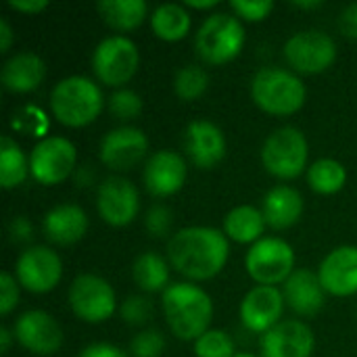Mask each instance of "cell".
<instances>
[{"instance_id":"cell-36","label":"cell","mask_w":357,"mask_h":357,"mask_svg":"<svg viewBox=\"0 0 357 357\" xmlns=\"http://www.w3.org/2000/svg\"><path fill=\"white\" fill-rule=\"evenodd\" d=\"M172 226H174V213L167 205L157 203L149 207V211L144 213V228L155 238H163L172 234Z\"/></svg>"},{"instance_id":"cell-28","label":"cell","mask_w":357,"mask_h":357,"mask_svg":"<svg viewBox=\"0 0 357 357\" xmlns=\"http://www.w3.org/2000/svg\"><path fill=\"white\" fill-rule=\"evenodd\" d=\"M96 10L109 27L132 31L146 19L149 4L144 0H102L96 4Z\"/></svg>"},{"instance_id":"cell-47","label":"cell","mask_w":357,"mask_h":357,"mask_svg":"<svg viewBox=\"0 0 357 357\" xmlns=\"http://www.w3.org/2000/svg\"><path fill=\"white\" fill-rule=\"evenodd\" d=\"M234 357H257V356H253V354H236Z\"/></svg>"},{"instance_id":"cell-41","label":"cell","mask_w":357,"mask_h":357,"mask_svg":"<svg viewBox=\"0 0 357 357\" xmlns=\"http://www.w3.org/2000/svg\"><path fill=\"white\" fill-rule=\"evenodd\" d=\"M339 27L347 38L357 40V2H351L343 8L339 17Z\"/></svg>"},{"instance_id":"cell-25","label":"cell","mask_w":357,"mask_h":357,"mask_svg":"<svg viewBox=\"0 0 357 357\" xmlns=\"http://www.w3.org/2000/svg\"><path fill=\"white\" fill-rule=\"evenodd\" d=\"M266 226L264 211L253 205H238L224 218V234L238 245H255L261 241Z\"/></svg>"},{"instance_id":"cell-38","label":"cell","mask_w":357,"mask_h":357,"mask_svg":"<svg viewBox=\"0 0 357 357\" xmlns=\"http://www.w3.org/2000/svg\"><path fill=\"white\" fill-rule=\"evenodd\" d=\"M21 284L17 282L15 274L2 272L0 274V316H8L17 305H19V295H21Z\"/></svg>"},{"instance_id":"cell-40","label":"cell","mask_w":357,"mask_h":357,"mask_svg":"<svg viewBox=\"0 0 357 357\" xmlns=\"http://www.w3.org/2000/svg\"><path fill=\"white\" fill-rule=\"evenodd\" d=\"M77 357H130V354L111 343H92V345H86L77 354Z\"/></svg>"},{"instance_id":"cell-37","label":"cell","mask_w":357,"mask_h":357,"mask_svg":"<svg viewBox=\"0 0 357 357\" xmlns=\"http://www.w3.org/2000/svg\"><path fill=\"white\" fill-rule=\"evenodd\" d=\"M230 8L238 19L259 23L268 19V15L274 10L272 0H230Z\"/></svg>"},{"instance_id":"cell-16","label":"cell","mask_w":357,"mask_h":357,"mask_svg":"<svg viewBox=\"0 0 357 357\" xmlns=\"http://www.w3.org/2000/svg\"><path fill=\"white\" fill-rule=\"evenodd\" d=\"M284 295L278 287L255 284L249 289L241 301V320L247 331L255 335H266L278 322H282L284 314Z\"/></svg>"},{"instance_id":"cell-20","label":"cell","mask_w":357,"mask_h":357,"mask_svg":"<svg viewBox=\"0 0 357 357\" xmlns=\"http://www.w3.org/2000/svg\"><path fill=\"white\" fill-rule=\"evenodd\" d=\"M318 278L326 295L351 297L357 293V247L341 245L333 249L318 268Z\"/></svg>"},{"instance_id":"cell-2","label":"cell","mask_w":357,"mask_h":357,"mask_svg":"<svg viewBox=\"0 0 357 357\" xmlns=\"http://www.w3.org/2000/svg\"><path fill=\"white\" fill-rule=\"evenodd\" d=\"M161 310L167 328L180 341H197L213 320L211 297L192 282H174L161 293Z\"/></svg>"},{"instance_id":"cell-30","label":"cell","mask_w":357,"mask_h":357,"mask_svg":"<svg viewBox=\"0 0 357 357\" xmlns=\"http://www.w3.org/2000/svg\"><path fill=\"white\" fill-rule=\"evenodd\" d=\"M307 184L318 195H335L347 182V169L341 161L324 157L307 167Z\"/></svg>"},{"instance_id":"cell-19","label":"cell","mask_w":357,"mask_h":357,"mask_svg":"<svg viewBox=\"0 0 357 357\" xmlns=\"http://www.w3.org/2000/svg\"><path fill=\"white\" fill-rule=\"evenodd\" d=\"M184 153L199 169L215 167L226 155V136L209 119H195L184 130Z\"/></svg>"},{"instance_id":"cell-1","label":"cell","mask_w":357,"mask_h":357,"mask_svg":"<svg viewBox=\"0 0 357 357\" xmlns=\"http://www.w3.org/2000/svg\"><path fill=\"white\" fill-rule=\"evenodd\" d=\"M228 255V236L211 226H186L167 241L169 266L190 282L215 278L224 270Z\"/></svg>"},{"instance_id":"cell-11","label":"cell","mask_w":357,"mask_h":357,"mask_svg":"<svg viewBox=\"0 0 357 357\" xmlns=\"http://www.w3.org/2000/svg\"><path fill=\"white\" fill-rule=\"evenodd\" d=\"M77 161L75 144L65 136H44L29 153V174L42 186L65 182Z\"/></svg>"},{"instance_id":"cell-12","label":"cell","mask_w":357,"mask_h":357,"mask_svg":"<svg viewBox=\"0 0 357 357\" xmlns=\"http://www.w3.org/2000/svg\"><path fill=\"white\" fill-rule=\"evenodd\" d=\"M15 278L21 289L44 295L56 289L63 278V261L56 251L46 245H31L15 261Z\"/></svg>"},{"instance_id":"cell-34","label":"cell","mask_w":357,"mask_h":357,"mask_svg":"<svg viewBox=\"0 0 357 357\" xmlns=\"http://www.w3.org/2000/svg\"><path fill=\"white\" fill-rule=\"evenodd\" d=\"M153 301L144 295H130L119 305V316L128 326H144L153 318Z\"/></svg>"},{"instance_id":"cell-45","label":"cell","mask_w":357,"mask_h":357,"mask_svg":"<svg viewBox=\"0 0 357 357\" xmlns=\"http://www.w3.org/2000/svg\"><path fill=\"white\" fill-rule=\"evenodd\" d=\"M186 8H199V10H205V8H215L218 6V0H186L184 2Z\"/></svg>"},{"instance_id":"cell-4","label":"cell","mask_w":357,"mask_h":357,"mask_svg":"<svg viewBox=\"0 0 357 357\" xmlns=\"http://www.w3.org/2000/svg\"><path fill=\"white\" fill-rule=\"evenodd\" d=\"M251 98L268 115L287 117L303 109L307 90L299 73L284 67H261L251 79Z\"/></svg>"},{"instance_id":"cell-29","label":"cell","mask_w":357,"mask_h":357,"mask_svg":"<svg viewBox=\"0 0 357 357\" xmlns=\"http://www.w3.org/2000/svg\"><path fill=\"white\" fill-rule=\"evenodd\" d=\"M29 176V157L21 151L17 140L8 134L0 138V184L4 190H13Z\"/></svg>"},{"instance_id":"cell-42","label":"cell","mask_w":357,"mask_h":357,"mask_svg":"<svg viewBox=\"0 0 357 357\" xmlns=\"http://www.w3.org/2000/svg\"><path fill=\"white\" fill-rule=\"evenodd\" d=\"M8 6L25 15H36V13H42L48 6V2L46 0H10Z\"/></svg>"},{"instance_id":"cell-6","label":"cell","mask_w":357,"mask_h":357,"mask_svg":"<svg viewBox=\"0 0 357 357\" xmlns=\"http://www.w3.org/2000/svg\"><path fill=\"white\" fill-rule=\"evenodd\" d=\"M310 144L305 134L295 126L274 130L261 146V165L278 180H295L307 172Z\"/></svg>"},{"instance_id":"cell-31","label":"cell","mask_w":357,"mask_h":357,"mask_svg":"<svg viewBox=\"0 0 357 357\" xmlns=\"http://www.w3.org/2000/svg\"><path fill=\"white\" fill-rule=\"evenodd\" d=\"M207 88H209V73L205 71V67L197 63L180 67L174 75V92L184 102H192L201 98L207 92Z\"/></svg>"},{"instance_id":"cell-22","label":"cell","mask_w":357,"mask_h":357,"mask_svg":"<svg viewBox=\"0 0 357 357\" xmlns=\"http://www.w3.org/2000/svg\"><path fill=\"white\" fill-rule=\"evenodd\" d=\"M88 226L90 222H88L86 211L75 203L54 205L52 209L44 213V220H42V232L46 241L59 247H69V245L79 243L86 236Z\"/></svg>"},{"instance_id":"cell-15","label":"cell","mask_w":357,"mask_h":357,"mask_svg":"<svg viewBox=\"0 0 357 357\" xmlns=\"http://www.w3.org/2000/svg\"><path fill=\"white\" fill-rule=\"evenodd\" d=\"M15 341L33 356H54L63 345V328L52 314L44 310L23 312L13 322Z\"/></svg>"},{"instance_id":"cell-33","label":"cell","mask_w":357,"mask_h":357,"mask_svg":"<svg viewBox=\"0 0 357 357\" xmlns=\"http://www.w3.org/2000/svg\"><path fill=\"white\" fill-rule=\"evenodd\" d=\"M107 107H109V113L115 119H119V121H132V119L140 117L144 105H142V96L136 90L119 88V90H115L109 96Z\"/></svg>"},{"instance_id":"cell-7","label":"cell","mask_w":357,"mask_h":357,"mask_svg":"<svg viewBox=\"0 0 357 357\" xmlns=\"http://www.w3.org/2000/svg\"><path fill=\"white\" fill-rule=\"evenodd\" d=\"M140 52L132 38L123 33H113L102 38L92 52V71L96 82L123 88L138 71Z\"/></svg>"},{"instance_id":"cell-23","label":"cell","mask_w":357,"mask_h":357,"mask_svg":"<svg viewBox=\"0 0 357 357\" xmlns=\"http://www.w3.org/2000/svg\"><path fill=\"white\" fill-rule=\"evenodd\" d=\"M46 77V63L40 54L23 50L8 56L0 71V82L4 90L13 94H27L40 88Z\"/></svg>"},{"instance_id":"cell-46","label":"cell","mask_w":357,"mask_h":357,"mask_svg":"<svg viewBox=\"0 0 357 357\" xmlns=\"http://www.w3.org/2000/svg\"><path fill=\"white\" fill-rule=\"evenodd\" d=\"M293 6H297V8H320L322 2H320V0H312V2L301 0V2H293Z\"/></svg>"},{"instance_id":"cell-13","label":"cell","mask_w":357,"mask_h":357,"mask_svg":"<svg viewBox=\"0 0 357 357\" xmlns=\"http://www.w3.org/2000/svg\"><path fill=\"white\" fill-rule=\"evenodd\" d=\"M96 211L113 228L130 226L140 211L138 188L121 176L105 178L96 188Z\"/></svg>"},{"instance_id":"cell-8","label":"cell","mask_w":357,"mask_h":357,"mask_svg":"<svg viewBox=\"0 0 357 357\" xmlns=\"http://www.w3.org/2000/svg\"><path fill=\"white\" fill-rule=\"evenodd\" d=\"M245 270L257 284L278 287L289 280L295 268L293 247L278 236H264L249 247L245 255Z\"/></svg>"},{"instance_id":"cell-27","label":"cell","mask_w":357,"mask_h":357,"mask_svg":"<svg viewBox=\"0 0 357 357\" xmlns=\"http://www.w3.org/2000/svg\"><path fill=\"white\" fill-rule=\"evenodd\" d=\"M169 268L167 257L144 251L132 264V278L142 293H163L169 287Z\"/></svg>"},{"instance_id":"cell-21","label":"cell","mask_w":357,"mask_h":357,"mask_svg":"<svg viewBox=\"0 0 357 357\" xmlns=\"http://www.w3.org/2000/svg\"><path fill=\"white\" fill-rule=\"evenodd\" d=\"M284 303L301 318L318 316L326 305V291L320 284L318 272L310 268H297L282 284Z\"/></svg>"},{"instance_id":"cell-3","label":"cell","mask_w":357,"mask_h":357,"mask_svg":"<svg viewBox=\"0 0 357 357\" xmlns=\"http://www.w3.org/2000/svg\"><path fill=\"white\" fill-rule=\"evenodd\" d=\"M105 109V94L98 82L86 75H69L54 84L50 92V111L67 128L92 123Z\"/></svg>"},{"instance_id":"cell-43","label":"cell","mask_w":357,"mask_h":357,"mask_svg":"<svg viewBox=\"0 0 357 357\" xmlns=\"http://www.w3.org/2000/svg\"><path fill=\"white\" fill-rule=\"evenodd\" d=\"M13 42H15L13 27H10V23L4 17H0V52H8Z\"/></svg>"},{"instance_id":"cell-32","label":"cell","mask_w":357,"mask_h":357,"mask_svg":"<svg viewBox=\"0 0 357 357\" xmlns=\"http://www.w3.org/2000/svg\"><path fill=\"white\" fill-rule=\"evenodd\" d=\"M195 357H234V341L226 331L220 328H209L205 335H201L192 343Z\"/></svg>"},{"instance_id":"cell-14","label":"cell","mask_w":357,"mask_h":357,"mask_svg":"<svg viewBox=\"0 0 357 357\" xmlns=\"http://www.w3.org/2000/svg\"><path fill=\"white\" fill-rule=\"evenodd\" d=\"M149 155V138L140 128L119 126L107 132L98 146L100 163L113 172H130Z\"/></svg>"},{"instance_id":"cell-35","label":"cell","mask_w":357,"mask_h":357,"mask_svg":"<svg viewBox=\"0 0 357 357\" xmlns=\"http://www.w3.org/2000/svg\"><path fill=\"white\" fill-rule=\"evenodd\" d=\"M132 357H161L165 351V337L159 328H144L130 341Z\"/></svg>"},{"instance_id":"cell-5","label":"cell","mask_w":357,"mask_h":357,"mask_svg":"<svg viewBox=\"0 0 357 357\" xmlns=\"http://www.w3.org/2000/svg\"><path fill=\"white\" fill-rule=\"evenodd\" d=\"M245 27L236 15L211 13L195 33V50L207 65H226L234 61L245 48Z\"/></svg>"},{"instance_id":"cell-24","label":"cell","mask_w":357,"mask_h":357,"mask_svg":"<svg viewBox=\"0 0 357 357\" xmlns=\"http://www.w3.org/2000/svg\"><path fill=\"white\" fill-rule=\"evenodd\" d=\"M261 211L272 230H287L303 215V197L289 184H276L264 195Z\"/></svg>"},{"instance_id":"cell-17","label":"cell","mask_w":357,"mask_h":357,"mask_svg":"<svg viewBox=\"0 0 357 357\" xmlns=\"http://www.w3.org/2000/svg\"><path fill=\"white\" fill-rule=\"evenodd\" d=\"M186 176H188V167L184 155L172 149L155 151L153 155H149L142 169L144 188L159 199L180 192L186 182Z\"/></svg>"},{"instance_id":"cell-18","label":"cell","mask_w":357,"mask_h":357,"mask_svg":"<svg viewBox=\"0 0 357 357\" xmlns=\"http://www.w3.org/2000/svg\"><path fill=\"white\" fill-rule=\"evenodd\" d=\"M316 335L303 320H282L259 339L261 357H312Z\"/></svg>"},{"instance_id":"cell-9","label":"cell","mask_w":357,"mask_h":357,"mask_svg":"<svg viewBox=\"0 0 357 357\" xmlns=\"http://www.w3.org/2000/svg\"><path fill=\"white\" fill-rule=\"evenodd\" d=\"M71 312L88 324H100L113 318L117 310V297L111 282L98 274H77L67 293Z\"/></svg>"},{"instance_id":"cell-44","label":"cell","mask_w":357,"mask_h":357,"mask_svg":"<svg viewBox=\"0 0 357 357\" xmlns=\"http://www.w3.org/2000/svg\"><path fill=\"white\" fill-rule=\"evenodd\" d=\"M13 341H15L13 328L2 326V328H0V354H2V356H6V354H8V349H10V343H13Z\"/></svg>"},{"instance_id":"cell-26","label":"cell","mask_w":357,"mask_h":357,"mask_svg":"<svg viewBox=\"0 0 357 357\" xmlns=\"http://www.w3.org/2000/svg\"><path fill=\"white\" fill-rule=\"evenodd\" d=\"M192 19L184 4L163 2L151 13V29L163 42H178L190 31Z\"/></svg>"},{"instance_id":"cell-10","label":"cell","mask_w":357,"mask_h":357,"mask_svg":"<svg viewBox=\"0 0 357 357\" xmlns=\"http://www.w3.org/2000/svg\"><path fill=\"white\" fill-rule=\"evenodd\" d=\"M284 61L295 73H324L337 61V42L322 29H303L284 42Z\"/></svg>"},{"instance_id":"cell-39","label":"cell","mask_w":357,"mask_h":357,"mask_svg":"<svg viewBox=\"0 0 357 357\" xmlns=\"http://www.w3.org/2000/svg\"><path fill=\"white\" fill-rule=\"evenodd\" d=\"M33 234V226L25 215H17L8 224V236L13 243H29Z\"/></svg>"}]
</instances>
